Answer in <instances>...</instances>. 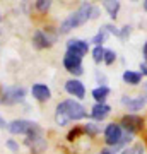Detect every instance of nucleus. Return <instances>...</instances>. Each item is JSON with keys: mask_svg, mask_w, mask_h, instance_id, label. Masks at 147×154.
<instances>
[{"mask_svg": "<svg viewBox=\"0 0 147 154\" xmlns=\"http://www.w3.org/2000/svg\"><path fill=\"white\" fill-rule=\"evenodd\" d=\"M99 154H115V151H109V149H103Z\"/></svg>", "mask_w": 147, "mask_h": 154, "instance_id": "obj_28", "label": "nucleus"}, {"mask_svg": "<svg viewBox=\"0 0 147 154\" xmlns=\"http://www.w3.org/2000/svg\"><path fill=\"white\" fill-rule=\"evenodd\" d=\"M26 144L31 147V151L33 152H41L44 147H46V142H44L43 135H41V130H39V127H36L34 130H31V132L27 134V139H26Z\"/></svg>", "mask_w": 147, "mask_h": 154, "instance_id": "obj_6", "label": "nucleus"}, {"mask_svg": "<svg viewBox=\"0 0 147 154\" xmlns=\"http://www.w3.org/2000/svg\"><path fill=\"white\" fill-rule=\"evenodd\" d=\"M109 94V88L108 86H99V88H96L93 91V98L98 101V103H104V99L108 98Z\"/></svg>", "mask_w": 147, "mask_h": 154, "instance_id": "obj_15", "label": "nucleus"}, {"mask_svg": "<svg viewBox=\"0 0 147 154\" xmlns=\"http://www.w3.org/2000/svg\"><path fill=\"white\" fill-rule=\"evenodd\" d=\"M144 7H145V9H147V2H145V4H144Z\"/></svg>", "mask_w": 147, "mask_h": 154, "instance_id": "obj_31", "label": "nucleus"}, {"mask_svg": "<svg viewBox=\"0 0 147 154\" xmlns=\"http://www.w3.org/2000/svg\"><path fill=\"white\" fill-rule=\"evenodd\" d=\"M31 93H33V96L38 101H48L50 96H51V93H50V89L44 86V84H34L33 89H31Z\"/></svg>", "mask_w": 147, "mask_h": 154, "instance_id": "obj_13", "label": "nucleus"}, {"mask_svg": "<svg viewBox=\"0 0 147 154\" xmlns=\"http://www.w3.org/2000/svg\"><path fill=\"white\" fill-rule=\"evenodd\" d=\"M121 103H123L130 111H139V110L144 108V105H145V98H144V96H133V98L123 96V98H121Z\"/></svg>", "mask_w": 147, "mask_h": 154, "instance_id": "obj_9", "label": "nucleus"}, {"mask_svg": "<svg viewBox=\"0 0 147 154\" xmlns=\"http://www.w3.org/2000/svg\"><path fill=\"white\" fill-rule=\"evenodd\" d=\"M115 58H116V53H115V51H111V50H106V51H104V58H103L104 63L111 65L115 62Z\"/></svg>", "mask_w": 147, "mask_h": 154, "instance_id": "obj_21", "label": "nucleus"}, {"mask_svg": "<svg viewBox=\"0 0 147 154\" xmlns=\"http://www.w3.org/2000/svg\"><path fill=\"white\" fill-rule=\"evenodd\" d=\"M109 111H111V108H109L108 105H104V103H96V105L93 106V110H91V115H93L94 120L101 122L109 115Z\"/></svg>", "mask_w": 147, "mask_h": 154, "instance_id": "obj_12", "label": "nucleus"}, {"mask_svg": "<svg viewBox=\"0 0 147 154\" xmlns=\"http://www.w3.org/2000/svg\"><path fill=\"white\" fill-rule=\"evenodd\" d=\"M65 89H67V93H69V94H72V96H75V98H84V94H86L84 84H82L81 81H77V79L67 81Z\"/></svg>", "mask_w": 147, "mask_h": 154, "instance_id": "obj_10", "label": "nucleus"}, {"mask_svg": "<svg viewBox=\"0 0 147 154\" xmlns=\"http://www.w3.org/2000/svg\"><path fill=\"white\" fill-rule=\"evenodd\" d=\"M24 88H4L2 93H0V103L2 105H14V103H19L24 99Z\"/></svg>", "mask_w": 147, "mask_h": 154, "instance_id": "obj_4", "label": "nucleus"}, {"mask_svg": "<svg viewBox=\"0 0 147 154\" xmlns=\"http://www.w3.org/2000/svg\"><path fill=\"white\" fill-rule=\"evenodd\" d=\"M144 55H145V57H147V43H145V45H144Z\"/></svg>", "mask_w": 147, "mask_h": 154, "instance_id": "obj_30", "label": "nucleus"}, {"mask_svg": "<svg viewBox=\"0 0 147 154\" xmlns=\"http://www.w3.org/2000/svg\"><path fill=\"white\" fill-rule=\"evenodd\" d=\"M130 135L132 134H128V132L123 134V128L118 123H109L106 127V130H104V140L109 146H120L125 140H130Z\"/></svg>", "mask_w": 147, "mask_h": 154, "instance_id": "obj_3", "label": "nucleus"}, {"mask_svg": "<svg viewBox=\"0 0 147 154\" xmlns=\"http://www.w3.org/2000/svg\"><path fill=\"white\" fill-rule=\"evenodd\" d=\"M82 130H84V132H87V134H98V127L94 125V123H87L86 127H84V128H82Z\"/></svg>", "mask_w": 147, "mask_h": 154, "instance_id": "obj_23", "label": "nucleus"}, {"mask_svg": "<svg viewBox=\"0 0 147 154\" xmlns=\"http://www.w3.org/2000/svg\"><path fill=\"white\" fill-rule=\"evenodd\" d=\"M0 21H2V16H0Z\"/></svg>", "mask_w": 147, "mask_h": 154, "instance_id": "obj_32", "label": "nucleus"}, {"mask_svg": "<svg viewBox=\"0 0 147 154\" xmlns=\"http://www.w3.org/2000/svg\"><path fill=\"white\" fill-rule=\"evenodd\" d=\"M142 75L139 74V72H132V70H127L125 74H123V81H125L127 84H132V86H135V84L140 82Z\"/></svg>", "mask_w": 147, "mask_h": 154, "instance_id": "obj_17", "label": "nucleus"}, {"mask_svg": "<svg viewBox=\"0 0 147 154\" xmlns=\"http://www.w3.org/2000/svg\"><path fill=\"white\" fill-rule=\"evenodd\" d=\"M130 34V26H125V28H121V31H120V36L121 38H127Z\"/></svg>", "mask_w": 147, "mask_h": 154, "instance_id": "obj_25", "label": "nucleus"}, {"mask_svg": "<svg viewBox=\"0 0 147 154\" xmlns=\"http://www.w3.org/2000/svg\"><path fill=\"white\" fill-rule=\"evenodd\" d=\"M84 116H86V108L74 99H67L57 106L55 120L58 125H67L70 120H81Z\"/></svg>", "mask_w": 147, "mask_h": 154, "instance_id": "obj_1", "label": "nucleus"}, {"mask_svg": "<svg viewBox=\"0 0 147 154\" xmlns=\"http://www.w3.org/2000/svg\"><path fill=\"white\" fill-rule=\"evenodd\" d=\"M103 7L108 11V14L111 17H116V14H118V11H120V2H113V0H106V2H103Z\"/></svg>", "mask_w": 147, "mask_h": 154, "instance_id": "obj_16", "label": "nucleus"}, {"mask_svg": "<svg viewBox=\"0 0 147 154\" xmlns=\"http://www.w3.org/2000/svg\"><path fill=\"white\" fill-rule=\"evenodd\" d=\"M36 127H38V125H36L34 122H29V120H14L12 123H9V125H7V128H9L12 134H24V135H27V134L31 132V130H34Z\"/></svg>", "mask_w": 147, "mask_h": 154, "instance_id": "obj_8", "label": "nucleus"}, {"mask_svg": "<svg viewBox=\"0 0 147 154\" xmlns=\"http://www.w3.org/2000/svg\"><path fill=\"white\" fill-rule=\"evenodd\" d=\"M81 132H82V128H75V130H72V132L69 134V140H74V139H75Z\"/></svg>", "mask_w": 147, "mask_h": 154, "instance_id": "obj_24", "label": "nucleus"}, {"mask_svg": "<svg viewBox=\"0 0 147 154\" xmlns=\"http://www.w3.org/2000/svg\"><path fill=\"white\" fill-rule=\"evenodd\" d=\"M63 65L69 72L75 74V75H81L82 74V57L79 53H74V51H69L67 50L65 57H63Z\"/></svg>", "mask_w": 147, "mask_h": 154, "instance_id": "obj_5", "label": "nucleus"}, {"mask_svg": "<svg viewBox=\"0 0 147 154\" xmlns=\"http://www.w3.org/2000/svg\"><path fill=\"white\" fill-rule=\"evenodd\" d=\"M142 127H144V120L137 115H125L121 120V128H125L128 134L139 132V130H142Z\"/></svg>", "mask_w": 147, "mask_h": 154, "instance_id": "obj_7", "label": "nucleus"}, {"mask_svg": "<svg viewBox=\"0 0 147 154\" xmlns=\"http://www.w3.org/2000/svg\"><path fill=\"white\" fill-rule=\"evenodd\" d=\"M7 146H9V147H11L12 151H19V146H17V144L14 142V140H9V142H7Z\"/></svg>", "mask_w": 147, "mask_h": 154, "instance_id": "obj_26", "label": "nucleus"}, {"mask_svg": "<svg viewBox=\"0 0 147 154\" xmlns=\"http://www.w3.org/2000/svg\"><path fill=\"white\" fill-rule=\"evenodd\" d=\"M121 154H144V146H142V144L130 146V147H127Z\"/></svg>", "mask_w": 147, "mask_h": 154, "instance_id": "obj_18", "label": "nucleus"}, {"mask_svg": "<svg viewBox=\"0 0 147 154\" xmlns=\"http://www.w3.org/2000/svg\"><path fill=\"white\" fill-rule=\"evenodd\" d=\"M36 9L41 12H46L50 9V2L48 0H39V2H36Z\"/></svg>", "mask_w": 147, "mask_h": 154, "instance_id": "obj_22", "label": "nucleus"}, {"mask_svg": "<svg viewBox=\"0 0 147 154\" xmlns=\"http://www.w3.org/2000/svg\"><path fill=\"white\" fill-rule=\"evenodd\" d=\"M7 125V123H5V122H4V118H2V116H0V127H2V128H4V127H5Z\"/></svg>", "mask_w": 147, "mask_h": 154, "instance_id": "obj_29", "label": "nucleus"}, {"mask_svg": "<svg viewBox=\"0 0 147 154\" xmlns=\"http://www.w3.org/2000/svg\"><path fill=\"white\" fill-rule=\"evenodd\" d=\"M106 34H108V31H106V29L99 31V33L93 38V43H96V46H101V43H103L104 39H106Z\"/></svg>", "mask_w": 147, "mask_h": 154, "instance_id": "obj_20", "label": "nucleus"}, {"mask_svg": "<svg viewBox=\"0 0 147 154\" xmlns=\"http://www.w3.org/2000/svg\"><path fill=\"white\" fill-rule=\"evenodd\" d=\"M140 70H142V74H145V75H147V60L140 63Z\"/></svg>", "mask_w": 147, "mask_h": 154, "instance_id": "obj_27", "label": "nucleus"}, {"mask_svg": "<svg viewBox=\"0 0 147 154\" xmlns=\"http://www.w3.org/2000/svg\"><path fill=\"white\" fill-rule=\"evenodd\" d=\"M67 50L84 57L87 51H89V43H87V41H82V39H70V41L67 43Z\"/></svg>", "mask_w": 147, "mask_h": 154, "instance_id": "obj_11", "label": "nucleus"}, {"mask_svg": "<svg viewBox=\"0 0 147 154\" xmlns=\"http://www.w3.org/2000/svg\"><path fill=\"white\" fill-rule=\"evenodd\" d=\"M33 41H34V45H36L38 48H48V46H51V43H53V39L48 38L44 31H36Z\"/></svg>", "mask_w": 147, "mask_h": 154, "instance_id": "obj_14", "label": "nucleus"}, {"mask_svg": "<svg viewBox=\"0 0 147 154\" xmlns=\"http://www.w3.org/2000/svg\"><path fill=\"white\" fill-rule=\"evenodd\" d=\"M93 11H94V7L91 5V4H82L75 12H72L70 16L62 22L60 31H62V33H69V31H72L74 28L82 26L89 17H93Z\"/></svg>", "mask_w": 147, "mask_h": 154, "instance_id": "obj_2", "label": "nucleus"}, {"mask_svg": "<svg viewBox=\"0 0 147 154\" xmlns=\"http://www.w3.org/2000/svg\"><path fill=\"white\" fill-rule=\"evenodd\" d=\"M104 51L106 50L103 48V46H96V48L93 50V58H94V62H101L104 58Z\"/></svg>", "mask_w": 147, "mask_h": 154, "instance_id": "obj_19", "label": "nucleus"}]
</instances>
